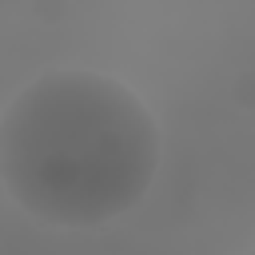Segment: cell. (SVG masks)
Returning <instances> with one entry per match:
<instances>
[{"label":"cell","mask_w":255,"mask_h":255,"mask_svg":"<svg viewBox=\"0 0 255 255\" xmlns=\"http://www.w3.org/2000/svg\"><path fill=\"white\" fill-rule=\"evenodd\" d=\"M159 124L116 76L52 68L0 112V183L40 223L104 227L143 203Z\"/></svg>","instance_id":"1"},{"label":"cell","mask_w":255,"mask_h":255,"mask_svg":"<svg viewBox=\"0 0 255 255\" xmlns=\"http://www.w3.org/2000/svg\"><path fill=\"white\" fill-rule=\"evenodd\" d=\"M32 12L40 16V20H48V24H56L64 12H68V4L64 0H32Z\"/></svg>","instance_id":"2"},{"label":"cell","mask_w":255,"mask_h":255,"mask_svg":"<svg viewBox=\"0 0 255 255\" xmlns=\"http://www.w3.org/2000/svg\"><path fill=\"white\" fill-rule=\"evenodd\" d=\"M247 255H255V251H247Z\"/></svg>","instance_id":"4"},{"label":"cell","mask_w":255,"mask_h":255,"mask_svg":"<svg viewBox=\"0 0 255 255\" xmlns=\"http://www.w3.org/2000/svg\"><path fill=\"white\" fill-rule=\"evenodd\" d=\"M235 100H239L243 108H255V76H251V72L235 80Z\"/></svg>","instance_id":"3"}]
</instances>
